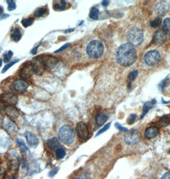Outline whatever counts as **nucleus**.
I'll return each mask as SVG.
<instances>
[{
	"label": "nucleus",
	"mask_w": 170,
	"mask_h": 179,
	"mask_svg": "<svg viewBox=\"0 0 170 179\" xmlns=\"http://www.w3.org/2000/svg\"><path fill=\"white\" fill-rule=\"evenodd\" d=\"M65 155H66V152L63 148L60 147L56 150V156L58 159H63V158L65 156Z\"/></svg>",
	"instance_id": "obj_28"
},
{
	"label": "nucleus",
	"mask_w": 170,
	"mask_h": 179,
	"mask_svg": "<svg viewBox=\"0 0 170 179\" xmlns=\"http://www.w3.org/2000/svg\"><path fill=\"white\" fill-rule=\"evenodd\" d=\"M76 130H77L78 136L81 140L85 141L88 138L89 130L87 125H86L85 122H79L78 123L77 127H76Z\"/></svg>",
	"instance_id": "obj_8"
},
{
	"label": "nucleus",
	"mask_w": 170,
	"mask_h": 179,
	"mask_svg": "<svg viewBox=\"0 0 170 179\" xmlns=\"http://www.w3.org/2000/svg\"><path fill=\"white\" fill-rule=\"evenodd\" d=\"M12 88L17 92L19 93H24L25 92L28 88V84L23 80H20V79H17L13 82Z\"/></svg>",
	"instance_id": "obj_11"
},
{
	"label": "nucleus",
	"mask_w": 170,
	"mask_h": 179,
	"mask_svg": "<svg viewBox=\"0 0 170 179\" xmlns=\"http://www.w3.org/2000/svg\"><path fill=\"white\" fill-rule=\"evenodd\" d=\"M116 58L117 62L121 66H130L137 59L136 51L129 43L124 44L118 49Z\"/></svg>",
	"instance_id": "obj_1"
},
{
	"label": "nucleus",
	"mask_w": 170,
	"mask_h": 179,
	"mask_svg": "<svg viewBox=\"0 0 170 179\" xmlns=\"http://www.w3.org/2000/svg\"><path fill=\"white\" fill-rule=\"evenodd\" d=\"M46 10L44 7H39L37 8L34 12V16L36 17V18H40V17H42L45 13H46Z\"/></svg>",
	"instance_id": "obj_25"
},
{
	"label": "nucleus",
	"mask_w": 170,
	"mask_h": 179,
	"mask_svg": "<svg viewBox=\"0 0 170 179\" xmlns=\"http://www.w3.org/2000/svg\"><path fill=\"white\" fill-rule=\"evenodd\" d=\"M3 108L6 116L11 120H14L19 116V113L18 110L13 106H5Z\"/></svg>",
	"instance_id": "obj_14"
},
{
	"label": "nucleus",
	"mask_w": 170,
	"mask_h": 179,
	"mask_svg": "<svg viewBox=\"0 0 170 179\" xmlns=\"http://www.w3.org/2000/svg\"><path fill=\"white\" fill-rule=\"evenodd\" d=\"M25 137L28 143L32 147H37L39 144V140L35 134L30 131H26L25 133Z\"/></svg>",
	"instance_id": "obj_16"
},
{
	"label": "nucleus",
	"mask_w": 170,
	"mask_h": 179,
	"mask_svg": "<svg viewBox=\"0 0 170 179\" xmlns=\"http://www.w3.org/2000/svg\"><path fill=\"white\" fill-rule=\"evenodd\" d=\"M110 126H111V123H107V124H106L104 127H103L102 129H100L99 131L97 132V136H99V135H100V134H102L103 132H106V130H107L109 129V128L110 127Z\"/></svg>",
	"instance_id": "obj_35"
},
{
	"label": "nucleus",
	"mask_w": 170,
	"mask_h": 179,
	"mask_svg": "<svg viewBox=\"0 0 170 179\" xmlns=\"http://www.w3.org/2000/svg\"><path fill=\"white\" fill-rule=\"evenodd\" d=\"M169 8V5L166 2L161 1L157 3L155 6V12L159 16H164L167 12Z\"/></svg>",
	"instance_id": "obj_17"
},
{
	"label": "nucleus",
	"mask_w": 170,
	"mask_h": 179,
	"mask_svg": "<svg viewBox=\"0 0 170 179\" xmlns=\"http://www.w3.org/2000/svg\"><path fill=\"white\" fill-rule=\"evenodd\" d=\"M161 179H170V171L167 172L161 177Z\"/></svg>",
	"instance_id": "obj_44"
},
{
	"label": "nucleus",
	"mask_w": 170,
	"mask_h": 179,
	"mask_svg": "<svg viewBox=\"0 0 170 179\" xmlns=\"http://www.w3.org/2000/svg\"><path fill=\"white\" fill-rule=\"evenodd\" d=\"M107 118H108V116H107V115L105 114V113H99V114L96 116L95 118L97 124L99 126L102 125L104 123H106V122L107 120Z\"/></svg>",
	"instance_id": "obj_21"
},
{
	"label": "nucleus",
	"mask_w": 170,
	"mask_h": 179,
	"mask_svg": "<svg viewBox=\"0 0 170 179\" xmlns=\"http://www.w3.org/2000/svg\"><path fill=\"white\" fill-rule=\"evenodd\" d=\"M34 72L31 62L24 64V66L20 70L19 75L23 79H28L32 76Z\"/></svg>",
	"instance_id": "obj_12"
},
{
	"label": "nucleus",
	"mask_w": 170,
	"mask_h": 179,
	"mask_svg": "<svg viewBox=\"0 0 170 179\" xmlns=\"http://www.w3.org/2000/svg\"><path fill=\"white\" fill-rule=\"evenodd\" d=\"M144 39L143 32L138 28L134 27L132 28L127 34V40L132 46H138L142 44Z\"/></svg>",
	"instance_id": "obj_4"
},
{
	"label": "nucleus",
	"mask_w": 170,
	"mask_h": 179,
	"mask_svg": "<svg viewBox=\"0 0 170 179\" xmlns=\"http://www.w3.org/2000/svg\"><path fill=\"white\" fill-rule=\"evenodd\" d=\"M59 139L61 142L67 144H72L75 139V132L71 125H65L62 126L59 130Z\"/></svg>",
	"instance_id": "obj_2"
},
{
	"label": "nucleus",
	"mask_w": 170,
	"mask_h": 179,
	"mask_svg": "<svg viewBox=\"0 0 170 179\" xmlns=\"http://www.w3.org/2000/svg\"><path fill=\"white\" fill-rule=\"evenodd\" d=\"M160 53L157 51L152 50L146 53L144 57V60L146 64L149 65V66H152V65L157 63L158 61L160 60Z\"/></svg>",
	"instance_id": "obj_6"
},
{
	"label": "nucleus",
	"mask_w": 170,
	"mask_h": 179,
	"mask_svg": "<svg viewBox=\"0 0 170 179\" xmlns=\"http://www.w3.org/2000/svg\"><path fill=\"white\" fill-rule=\"evenodd\" d=\"M116 127H117L118 129H120V130H123V131H129V130H128V129H127V128H125V127H121V126L119 124V123H116Z\"/></svg>",
	"instance_id": "obj_43"
},
{
	"label": "nucleus",
	"mask_w": 170,
	"mask_h": 179,
	"mask_svg": "<svg viewBox=\"0 0 170 179\" xmlns=\"http://www.w3.org/2000/svg\"><path fill=\"white\" fill-rule=\"evenodd\" d=\"M31 63H32L33 70L35 74L37 75H41L43 74L46 68H45L42 61L39 56L35 58L34 59L31 61Z\"/></svg>",
	"instance_id": "obj_9"
},
{
	"label": "nucleus",
	"mask_w": 170,
	"mask_h": 179,
	"mask_svg": "<svg viewBox=\"0 0 170 179\" xmlns=\"http://www.w3.org/2000/svg\"><path fill=\"white\" fill-rule=\"evenodd\" d=\"M169 122H170L169 119L167 116H164V117L161 118V119L160 120V124L162 127L167 126L169 123Z\"/></svg>",
	"instance_id": "obj_33"
},
{
	"label": "nucleus",
	"mask_w": 170,
	"mask_h": 179,
	"mask_svg": "<svg viewBox=\"0 0 170 179\" xmlns=\"http://www.w3.org/2000/svg\"><path fill=\"white\" fill-rule=\"evenodd\" d=\"M3 125L4 129L6 130V131H7L8 133L14 132L17 130V127L15 124V123L8 117L3 120Z\"/></svg>",
	"instance_id": "obj_15"
},
{
	"label": "nucleus",
	"mask_w": 170,
	"mask_h": 179,
	"mask_svg": "<svg viewBox=\"0 0 170 179\" xmlns=\"http://www.w3.org/2000/svg\"><path fill=\"white\" fill-rule=\"evenodd\" d=\"M71 46V44L70 43H67L66 44H65V45H63V46L62 47H61L60 49H58V50H56V51H55V53H60V52H62V51H64L65 49H67V48Z\"/></svg>",
	"instance_id": "obj_38"
},
{
	"label": "nucleus",
	"mask_w": 170,
	"mask_h": 179,
	"mask_svg": "<svg viewBox=\"0 0 170 179\" xmlns=\"http://www.w3.org/2000/svg\"><path fill=\"white\" fill-rule=\"evenodd\" d=\"M138 71L137 70H134L130 72V74H129V79L130 80H134L136 78L138 75Z\"/></svg>",
	"instance_id": "obj_37"
},
{
	"label": "nucleus",
	"mask_w": 170,
	"mask_h": 179,
	"mask_svg": "<svg viewBox=\"0 0 170 179\" xmlns=\"http://www.w3.org/2000/svg\"><path fill=\"white\" fill-rule=\"evenodd\" d=\"M16 142H17V143L18 144L19 147L20 148V149H21V150L23 151H24V152H25V151L27 150V149H27V147H26V145L25 144V143H24V141H23L21 139H17Z\"/></svg>",
	"instance_id": "obj_32"
},
{
	"label": "nucleus",
	"mask_w": 170,
	"mask_h": 179,
	"mask_svg": "<svg viewBox=\"0 0 170 179\" xmlns=\"http://www.w3.org/2000/svg\"><path fill=\"white\" fill-rule=\"evenodd\" d=\"M141 137V133L138 130L133 129L128 131L124 136V141L128 144H135L139 142Z\"/></svg>",
	"instance_id": "obj_5"
},
{
	"label": "nucleus",
	"mask_w": 170,
	"mask_h": 179,
	"mask_svg": "<svg viewBox=\"0 0 170 179\" xmlns=\"http://www.w3.org/2000/svg\"><path fill=\"white\" fill-rule=\"evenodd\" d=\"M47 143L48 144V146L49 147L53 150L56 151L58 149L61 147L60 142H59V141L58 140L57 138H56V137H53V138L48 140L47 141Z\"/></svg>",
	"instance_id": "obj_19"
},
{
	"label": "nucleus",
	"mask_w": 170,
	"mask_h": 179,
	"mask_svg": "<svg viewBox=\"0 0 170 179\" xmlns=\"http://www.w3.org/2000/svg\"><path fill=\"white\" fill-rule=\"evenodd\" d=\"M33 22H34V19L33 18H28L22 20L21 23L24 27H28L30 26L31 25H32Z\"/></svg>",
	"instance_id": "obj_27"
},
{
	"label": "nucleus",
	"mask_w": 170,
	"mask_h": 179,
	"mask_svg": "<svg viewBox=\"0 0 170 179\" xmlns=\"http://www.w3.org/2000/svg\"><path fill=\"white\" fill-rule=\"evenodd\" d=\"M19 164V159L16 156H10V158L9 159V166L12 170L16 169L18 168Z\"/></svg>",
	"instance_id": "obj_22"
},
{
	"label": "nucleus",
	"mask_w": 170,
	"mask_h": 179,
	"mask_svg": "<svg viewBox=\"0 0 170 179\" xmlns=\"http://www.w3.org/2000/svg\"><path fill=\"white\" fill-rule=\"evenodd\" d=\"M10 179H17V175H13V176Z\"/></svg>",
	"instance_id": "obj_48"
},
{
	"label": "nucleus",
	"mask_w": 170,
	"mask_h": 179,
	"mask_svg": "<svg viewBox=\"0 0 170 179\" xmlns=\"http://www.w3.org/2000/svg\"><path fill=\"white\" fill-rule=\"evenodd\" d=\"M161 23V19L160 18H157L155 20H153L150 24V25L152 27H157L159 25H160Z\"/></svg>",
	"instance_id": "obj_36"
},
{
	"label": "nucleus",
	"mask_w": 170,
	"mask_h": 179,
	"mask_svg": "<svg viewBox=\"0 0 170 179\" xmlns=\"http://www.w3.org/2000/svg\"><path fill=\"white\" fill-rule=\"evenodd\" d=\"M10 37H11L12 40L14 41V42H19V41L21 39L22 34L19 27H15V28H13Z\"/></svg>",
	"instance_id": "obj_20"
},
{
	"label": "nucleus",
	"mask_w": 170,
	"mask_h": 179,
	"mask_svg": "<svg viewBox=\"0 0 170 179\" xmlns=\"http://www.w3.org/2000/svg\"><path fill=\"white\" fill-rule=\"evenodd\" d=\"M18 101V97L12 93H4L0 95V102L2 104H8V106L15 105Z\"/></svg>",
	"instance_id": "obj_7"
},
{
	"label": "nucleus",
	"mask_w": 170,
	"mask_h": 179,
	"mask_svg": "<svg viewBox=\"0 0 170 179\" xmlns=\"http://www.w3.org/2000/svg\"><path fill=\"white\" fill-rule=\"evenodd\" d=\"M99 13V11L98 8H97L95 7L93 8L90 12V18L93 20L98 19Z\"/></svg>",
	"instance_id": "obj_26"
},
{
	"label": "nucleus",
	"mask_w": 170,
	"mask_h": 179,
	"mask_svg": "<svg viewBox=\"0 0 170 179\" xmlns=\"http://www.w3.org/2000/svg\"><path fill=\"white\" fill-rule=\"evenodd\" d=\"M8 16H8V14H4V15H1V16H0V20H1V19H4L7 18Z\"/></svg>",
	"instance_id": "obj_45"
},
{
	"label": "nucleus",
	"mask_w": 170,
	"mask_h": 179,
	"mask_svg": "<svg viewBox=\"0 0 170 179\" xmlns=\"http://www.w3.org/2000/svg\"><path fill=\"white\" fill-rule=\"evenodd\" d=\"M108 4H109V1H104L102 2V5L104 6H107V5H108Z\"/></svg>",
	"instance_id": "obj_46"
},
{
	"label": "nucleus",
	"mask_w": 170,
	"mask_h": 179,
	"mask_svg": "<svg viewBox=\"0 0 170 179\" xmlns=\"http://www.w3.org/2000/svg\"><path fill=\"white\" fill-rule=\"evenodd\" d=\"M162 30L167 34H170V19H166L162 24Z\"/></svg>",
	"instance_id": "obj_24"
},
{
	"label": "nucleus",
	"mask_w": 170,
	"mask_h": 179,
	"mask_svg": "<svg viewBox=\"0 0 170 179\" xmlns=\"http://www.w3.org/2000/svg\"><path fill=\"white\" fill-rule=\"evenodd\" d=\"M169 83V80H166L164 81V82H162L161 83V88H164L166 86L168 85V84Z\"/></svg>",
	"instance_id": "obj_42"
},
{
	"label": "nucleus",
	"mask_w": 170,
	"mask_h": 179,
	"mask_svg": "<svg viewBox=\"0 0 170 179\" xmlns=\"http://www.w3.org/2000/svg\"><path fill=\"white\" fill-rule=\"evenodd\" d=\"M104 47L101 42L99 40H93L86 47V53L91 58H99L102 55Z\"/></svg>",
	"instance_id": "obj_3"
},
{
	"label": "nucleus",
	"mask_w": 170,
	"mask_h": 179,
	"mask_svg": "<svg viewBox=\"0 0 170 179\" xmlns=\"http://www.w3.org/2000/svg\"><path fill=\"white\" fill-rule=\"evenodd\" d=\"M159 133V129L157 127H150L146 129L145 132V136L148 139H152L157 136Z\"/></svg>",
	"instance_id": "obj_18"
},
{
	"label": "nucleus",
	"mask_w": 170,
	"mask_h": 179,
	"mask_svg": "<svg viewBox=\"0 0 170 179\" xmlns=\"http://www.w3.org/2000/svg\"><path fill=\"white\" fill-rule=\"evenodd\" d=\"M58 170H59V167H56V168H53V169L49 171V177H54V175L58 173Z\"/></svg>",
	"instance_id": "obj_39"
},
{
	"label": "nucleus",
	"mask_w": 170,
	"mask_h": 179,
	"mask_svg": "<svg viewBox=\"0 0 170 179\" xmlns=\"http://www.w3.org/2000/svg\"><path fill=\"white\" fill-rule=\"evenodd\" d=\"M72 179H80V178H72Z\"/></svg>",
	"instance_id": "obj_50"
},
{
	"label": "nucleus",
	"mask_w": 170,
	"mask_h": 179,
	"mask_svg": "<svg viewBox=\"0 0 170 179\" xmlns=\"http://www.w3.org/2000/svg\"><path fill=\"white\" fill-rule=\"evenodd\" d=\"M39 57L42 61L45 68H49V69L54 68L58 62L57 58L53 56H50V55H44V56Z\"/></svg>",
	"instance_id": "obj_10"
},
{
	"label": "nucleus",
	"mask_w": 170,
	"mask_h": 179,
	"mask_svg": "<svg viewBox=\"0 0 170 179\" xmlns=\"http://www.w3.org/2000/svg\"><path fill=\"white\" fill-rule=\"evenodd\" d=\"M19 61V59H16V60H13L12 61H11V62H9L7 65H5V67L3 68V70H2V73L3 74V73H5V72H6L7 71L9 68L11 67L12 66H13V65L14 64H16V63H17V62H18V61Z\"/></svg>",
	"instance_id": "obj_30"
},
{
	"label": "nucleus",
	"mask_w": 170,
	"mask_h": 179,
	"mask_svg": "<svg viewBox=\"0 0 170 179\" xmlns=\"http://www.w3.org/2000/svg\"><path fill=\"white\" fill-rule=\"evenodd\" d=\"M13 55V52L12 51H8L7 53H5L3 56V61L5 63H8L10 60L11 59V58Z\"/></svg>",
	"instance_id": "obj_31"
},
{
	"label": "nucleus",
	"mask_w": 170,
	"mask_h": 179,
	"mask_svg": "<svg viewBox=\"0 0 170 179\" xmlns=\"http://www.w3.org/2000/svg\"><path fill=\"white\" fill-rule=\"evenodd\" d=\"M66 4H67L66 1H64V0H62V1H60V3H55L53 6V8L55 10L62 11V10H64L66 8Z\"/></svg>",
	"instance_id": "obj_23"
},
{
	"label": "nucleus",
	"mask_w": 170,
	"mask_h": 179,
	"mask_svg": "<svg viewBox=\"0 0 170 179\" xmlns=\"http://www.w3.org/2000/svg\"><path fill=\"white\" fill-rule=\"evenodd\" d=\"M3 12V8L2 7L1 5H0V16L2 15Z\"/></svg>",
	"instance_id": "obj_47"
},
{
	"label": "nucleus",
	"mask_w": 170,
	"mask_h": 179,
	"mask_svg": "<svg viewBox=\"0 0 170 179\" xmlns=\"http://www.w3.org/2000/svg\"><path fill=\"white\" fill-rule=\"evenodd\" d=\"M154 104V103H152V102H147L146 104L144 105V108H143V113H142V115H141V118H143V117L147 114V113L148 112L149 110H150L151 109V108L153 106V104Z\"/></svg>",
	"instance_id": "obj_29"
},
{
	"label": "nucleus",
	"mask_w": 170,
	"mask_h": 179,
	"mask_svg": "<svg viewBox=\"0 0 170 179\" xmlns=\"http://www.w3.org/2000/svg\"><path fill=\"white\" fill-rule=\"evenodd\" d=\"M167 40V33L163 30H159L155 32L154 37V42L157 45H162Z\"/></svg>",
	"instance_id": "obj_13"
},
{
	"label": "nucleus",
	"mask_w": 170,
	"mask_h": 179,
	"mask_svg": "<svg viewBox=\"0 0 170 179\" xmlns=\"http://www.w3.org/2000/svg\"><path fill=\"white\" fill-rule=\"evenodd\" d=\"M136 115L134 114H132L129 116V120H128V122H129V124H133V123L134 122L135 120H136Z\"/></svg>",
	"instance_id": "obj_40"
},
{
	"label": "nucleus",
	"mask_w": 170,
	"mask_h": 179,
	"mask_svg": "<svg viewBox=\"0 0 170 179\" xmlns=\"http://www.w3.org/2000/svg\"><path fill=\"white\" fill-rule=\"evenodd\" d=\"M7 3L8 5V10L9 11H12V10H14L16 8V3L14 1H12V0L9 1V0H8Z\"/></svg>",
	"instance_id": "obj_34"
},
{
	"label": "nucleus",
	"mask_w": 170,
	"mask_h": 179,
	"mask_svg": "<svg viewBox=\"0 0 170 179\" xmlns=\"http://www.w3.org/2000/svg\"><path fill=\"white\" fill-rule=\"evenodd\" d=\"M1 65H2V60L1 59H0V67H1Z\"/></svg>",
	"instance_id": "obj_49"
},
{
	"label": "nucleus",
	"mask_w": 170,
	"mask_h": 179,
	"mask_svg": "<svg viewBox=\"0 0 170 179\" xmlns=\"http://www.w3.org/2000/svg\"><path fill=\"white\" fill-rule=\"evenodd\" d=\"M6 171L3 167H0V179H3L5 175Z\"/></svg>",
	"instance_id": "obj_41"
}]
</instances>
